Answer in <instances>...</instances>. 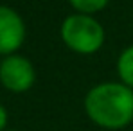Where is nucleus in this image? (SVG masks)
I'll use <instances>...</instances> for the list:
<instances>
[{
  "label": "nucleus",
  "instance_id": "nucleus-1",
  "mask_svg": "<svg viewBox=\"0 0 133 131\" xmlns=\"http://www.w3.org/2000/svg\"><path fill=\"white\" fill-rule=\"evenodd\" d=\"M85 111L104 129H122L133 120V90L121 83H101L87 93Z\"/></svg>",
  "mask_w": 133,
  "mask_h": 131
},
{
  "label": "nucleus",
  "instance_id": "nucleus-2",
  "mask_svg": "<svg viewBox=\"0 0 133 131\" xmlns=\"http://www.w3.org/2000/svg\"><path fill=\"white\" fill-rule=\"evenodd\" d=\"M61 38L72 50L79 54H92L104 42L103 25L90 15H70L61 23Z\"/></svg>",
  "mask_w": 133,
  "mask_h": 131
},
{
  "label": "nucleus",
  "instance_id": "nucleus-3",
  "mask_svg": "<svg viewBox=\"0 0 133 131\" xmlns=\"http://www.w3.org/2000/svg\"><path fill=\"white\" fill-rule=\"evenodd\" d=\"M0 81L11 92H25L34 83V66L23 56H7L0 63Z\"/></svg>",
  "mask_w": 133,
  "mask_h": 131
},
{
  "label": "nucleus",
  "instance_id": "nucleus-4",
  "mask_svg": "<svg viewBox=\"0 0 133 131\" xmlns=\"http://www.w3.org/2000/svg\"><path fill=\"white\" fill-rule=\"evenodd\" d=\"M25 38V25L22 16L7 7L0 5V54L15 52Z\"/></svg>",
  "mask_w": 133,
  "mask_h": 131
},
{
  "label": "nucleus",
  "instance_id": "nucleus-5",
  "mask_svg": "<svg viewBox=\"0 0 133 131\" xmlns=\"http://www.w3.org/2000/svg\"><path fill=\"white\" fill-rule=\"evenodd\" d=\"M117 70L126 86L133 88V45L124 49L117 59Z\"/></svg>",
  "mask_w": 133,
  "mask_h": 131
},
{
  "label": "nucleus",
  "instance_id": "nucleus-6",
  "mask_svg": "<svg viewBox=\"0 0 133 131\" xmlns=\"http://www.w3.org/2000/svg\"><path fill=\"white\" fill-rule=\"evenodd\" d=\"M68 2H70L72 7L77 9L81 15H92V13L103 9V7L108 4V0H68Z\"/></svg>",
  "mask_w": 133,
  "mask_h": 131
},
{
  "label": "nucleus",
  "instance_id": "nucleus-7",
  "mask_svg": "<svg viewBox=\"0 0 133 131\" xmlns=\"http://www.w3.org/2000/svg\"><path fill=\"white\" fill-rule=\"evenodd\" d=\"M5 126H7V111L0 104V131H5Z\"/></svg>",
  "mask_w": 133,
  "mask_h": 131
},
{
  "label": "nucleus",
  "instance_id": "nucleus-8",
  "mask_svg": "<svg viewBox=\"0 0 133 131\" xmlns=\"http://www.w3.org/2000/svg\"><path fill=\"white\" fill-rule=\"evenodd\" d=\"M7 131H18V129H7Z\"/></svg>",
  "mask_w": 133,
  "mask_h": 131
},
{
  "label": "nucleus",
  "instance_id": "nucleus-9",
  "mask_svg": "<svg viewBox=\"0 0 133 131\" xmlns=\"http://www.w3.org/2000/svg\"><path fill=\"white\" fill-rule=\"evenodd\" d=\"M0 63H2V59H0Z\"/></svg>",
  "mask_w": 133,
  "mask_h": 131
}]
</instances>
